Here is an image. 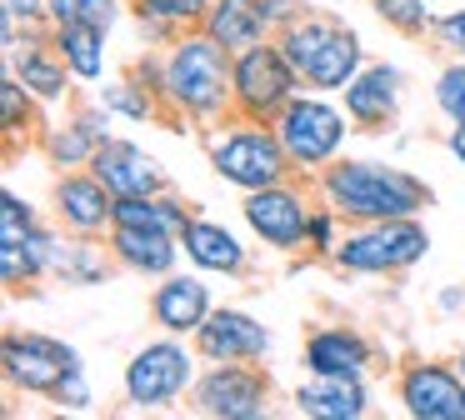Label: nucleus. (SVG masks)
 I'll return each mask as SVG.
<instances>
[{
  "label": "nucleus",
  "mask_w": 465,
  "mask_h": 420,
  "mask_svg": "<svg viewBox=\"0 0 465 420\" xmlns=\"http://www.w3.org/2000/svg\"><path fill=\"white\" fill-rule=\"evenodd\" d=\"M281 145L291 150L295 160L315 165V160H325L341 145V115H335L331 105H321V100H295L281 115Z\"/></svg>",
  "instance_id": "4"
},
{
  "label": "nucleus",
  "mask_w": 465,
  "mask_h": 420,
  "mask_svg": "<svg viewBox=\"0 0 465 420\" xmlns=\"http://www.w3.org/2000/svg\"><path fill=\"white\" fill-rule=\"evenodd\" d=\"M425 250V235L405 220H385V225L365 230V235L345 240L341 260L351 270H395V265H411L415 255Z\"/></svg>",
  "instance_id": "6"
},
{
  "label": "nucleus",
  "mask_w": 465,
  "mask_h": 420,
  "mask_svg": "<svg viewBox=\"0 0 465 420\" xmlns=\"http://www.w3.org/2000/svg\"><path fill=\"white\" fill-rule=\"evenodd\" d=\"M5 370L25 390H61V380L75 370V355L45 335H25V340H5Z\"/></svg>",
  "instance_id": "7"
},
{
  "label": "nucleus",
  "mask_w": 465,
  "mask_h": 420,
  "mask_svg": "<svg viewBox=\"0 0 465 420\" xmlns=\"http://www.w3.org/2000/svg\"><path fill=\"white\" fill-rule=\"evenodd\" d=\"M35 10H41L35 0H11V15H35Z\"/></svg>",
  "instance_id": "34"
},
{
  "label": "nucleus",
  "mask_w": 465,
  "mask_h": 420,
  "mask_svg": "<svg viewBox=\"0 0 465 420\" xmlns=\"http://www.w3.org/2000/svg\"><path fill=\"white\" fill-rule=\"evenodd\" d=\"M115 225H151V230H185V210H175L171 200H145V195H121L115 200Z\"/></svg>",
  "instance_id": "23"
},
{
  "label": "nucleus",
  "mask_w": 465,
  "mask_h": 420,
  "mask_svg": "<svg viewBox=\"0 0 465 420\" xmlns=\"http://www.w3.org/2000/svg\"><path fill=\"white\" fill-rule=\"evenodd\" d=\"M385 20H395L401 30H420L425 25V5L420 0H375Z\"/></svg>",
  "instance_id": "28"
},
{
  "label": "nucleus",
  "mask_w": 465,
  "mask_h": 420,
  "mask_svg": "<svg viewBox=\"0 0 465 420\" xmlns=\"http://www.w3.org/2000/svg\"><path fill=\"white\" fill-rule=\"evenodd\" d=\"M215 170L225 180H235V185H251V190L275 185V175H281V145L271 135L245 130V135H231L215 150Z\"/></svg>",
  "instance_id": "8"
},
{
  "label": "nucleus",
  "mask_w": 465,
  "mask_h": 420,
  "mask_svg": "<svg viewBox=\"0 0 465 420\" xmlns=\"http://www.w3.org/2000/svg\"><path fill=\"white\" fill-rule=\"evenodd\" d=\"M331 195L341 210L351 215H381V220H395V215H411L415 205L425 200V190L415 185L411 175L401 170H381V165H341L331 175Z\"/></svg>",
  "instance_id": "1"
},
{
  "label": "nucleus",
  "mask_w": 465,
  "mask_h": 420,
  "mask_svg": "<svg viewBox=\"0 0 465 420\" xmlns=\"http://www.w3.org/2000/svg\"><path fill=\"white\" fill-rule=\"evenodd\" d=\"M5 120H11V125L21 120V90L15 85H5Z\"/></svg>",
  "instance_id": "33"
},
{
  "label": "nucleus",
  "mask_w": 465,
  "mask_h": 420,
  "mask_svg": "<svg viewBox=\"0 0 465 420\" xmlns=\"http://www.w3.org/2000/svg\"><path fill=\"white\" fill-rule=\"evenodd\" d=\"M85 5H91V0H51V10H55L61 20H81Z\"/></svg>",
  "instance_id": "32"
},
{
  "label": "nucleus",
  "mask_w": 465,
  "mask_h": 420,
  "mask_svg": "<svg viewBox=\"0 0 465 420\" xmlns=\"http://www.w3.org/2000/svg\"><path fill=\"white\" fill-rule=\"evenodd\" d=\"M405 410L420 420H465V385L450 370L420 365L405 375Z\"/></svg>",
  "instance_id": "9"
},
{
  "label": "nucleus",
  "mask_w": 465,
  "mask_h": 420,
  "mask_svg": "<svg viewBox=\"0 0 465 420\" xmlns=\"http://www.w3.org/2000/svg\"><path fill=\"white\" fill-rule=\"evenodd\" d=\"M440 35L450 40V45L465 50V10H460V15H450V20H440Z\"/></svg>",
  "instance_id": "30"
},
{
  "label": "nucleus",
  "mask_w": 465,
  "mask_h": 420,
  "mask_svg": "<svg viewBox=\"0 0 465 420\" xmlns=\"http://www.w3.org/2000/svg\"><path fill=\"white\" fill-rule=\"evenodd\" d=\"M450 150H455V155L465 160V125H460V130H455V135H450Z\"/></svg>",
  "instance_id": "36"
},
{
  "label": "nucleus",
  "mask_w": 465,
  "mask_h": 420,
  "mask_svg": "<svg viewBox=\"0 0 465 420\" xmlns=\"http://www.w3.org/2000/svg\"><path fill=\"white\" fill-rule=\"evenodd\" d=\"M265 30V10L255 0H221L211 15V35L221 45H255Z\"/></svg>",
  "instance_id": "19"
},
{
  "label": "nucleus",
  "mask_w": 465,
  "mask_h": 420,
  "mask_svg": "<svg viewBox=\"0 0 465 420\" xmlns=\"http://www.w3.org/2000/svg\"><path fill=\"white\" fill-rule=\"evenodd\" d=\"M245 215H251V225L261 230L271 245H295V240L305 235V210H301V200L285 195V190H261V195H251Z\"/></svg>",
  "instance_id": "14"
},
{
  "label": "nucleus",
  "mask_w": 465,
  "mask_h": 420,
  "mask_svg": "<svg viewBox=\"0 0 465 420\" xmlns=\"http://www.w3.org/2000/svg\"><path fill=\"white\" fill-rule=\"evenodd\" d=\"M201 410L205 415H261L265 410V385L245 370H215L201 385Z\"/></svg>",
  "instance_id": "12"
},
{
  "label": "nucleus",
  "mask_w": 465,
  "mask_h": 420,
  "mask_svg": "<svg viewBox=\"0 0 465 420\" xmlns=\"http://www.w3.org/2000/svg\"><path fill=\"white\" fill-rule=\"evenodd\" d=\"M111 15H115V10H111V0H91L81 20H91V25H111Z\"/></svg>",
  "instance_id": "31"
},
{
  "label": "nucleus",
  "mask_w": 465,
  "mask_h": 420,
  "mask_svg": "<svg viewBox=\"0 0 465 420\" xmlns=\"http://www.w3.org/2000/svg\"><path fill=\"white\" fill-rule=\"evenodd\" d=\"M21 75H25V85H31L35 95H45V100H55L65 90V75L41 55V50H25V55H21Z\"/></svg>",
  "instance_id": "25"
},
{
  "label": "nucleus",
  "mask_w": 465,
  "mask_h": 420,
  "mask_svg": "<svg viewBox=\"0 0 465 420\" xmlns=\"http://www.w3.org/2000/svg\"><path fill=\"white\" fill-rule=\"evenodd\" d=\"M285 60L295 70H305V80L335 90V85H351V70L361 60V45H355L351 30H335L325 20H305L285 35Z\"/></svg>",
  "instance_id": "2"
},
{
  "label": "nucleus",
  "mask_w": 465,
  "mask_h": 420,
  "mask_svg": "<svg viewBox=\"0 0 465 420\" xmlns=\"http://www.w3.org/2000/svg\"><path fill=\"white\" fill-rule=\"evenodd\" d=\"M145 10H155V15H171V20H185V15H201L205 0H145Z\"/></svg>",
  "instance_id": "29"
},
{
  "label": "nucleus",
  "mask_w": 465,
  "mask_h": 420,
  "mask_svg": "<svg viewBox=\"0 0 465 420\" xmlns=\"http://www.w3.org/2000/svg\"><path fill=\"white\" fill-rule=\"evenodd\" d=\"M165 85L175 100H185L191 110H215L225 95V60H221V40H185L171 55Z\"/></svg>",
  "instance_id": "3"
},
{
  "label": "nucleus",
  "mask_w": 465,
  "mask_h": 420,
  "mask_svg": "<svg viewBox=\"0 0 465 420\" xmlns=\"http://www.w3.org/2000/svg\"><path fill=\"white\" fill-rule=\"evenodd\" d=\"M235 90L251 110H275L291 95V65L275 50H245V60L235 65Z\"/></svg>",
  "instance_id": "10"
},
{
  "label": "nucleus",
  "mask_w": 465,
  "mask_h": 420,
  "mask_svg": "<svg viewBox=\"0 0 465 420\" xmlns=\"http://www.w3.org/2000/svg\"><path fill=\"white\" fill-rule=\"evenodd\" d=\"M25 240H31V210L15 195H5V205H0V250H21Z\"/></svg>",
  "instance_id": "26"
},
{
  "label": "nucleus",
  "mask_w": 465,
  "mask_h": 420,
  "mask_svg": "<svg viewBox=\"0 0 465 420\" xmlns=\"http://www.w3.org/2000/svg\"><path fill=\"white\" fill-rule=\"evenodd\" d=\"M95 175L115 190V195H151L155 190V160L141 155L135 145H101L95 150Z\"/></svg>",
  "instance_id": "13"
},
{
  "label": "nucleus",
  "mask_w": 465,
  "mask_h": 420,
  "mask_svg": "<svg viewBox=\"0 0 465 420\" xmlns=\"http://www.w3.org/2000/svg\"><path fill=\"white\" fill-rule=\"evenodd\" d=\"M105 180L95 175V180H65L61 185V210H65V220L71 225H81V230H95L105 220V210H115V205H105Z\"/></svg>",
  "instance_id": "21"
},
{
  "label": "nucleus",
  "mask_w": 465,
  "mask_h": 420,
  "mask_svg": "<svg viewBox=\"0 0 465 420\" xmlns=\"http://www.w3.org/2000/svg\"><path fill=\"white\" fill-rule=\"evenodd\" d=\"M185 380H191V360L175 345H145L125 370V390L135 405H161V400L181 395Z\"/></svg>",
  "instance_id": "5"
},
{
  "label": "nucleus",
  "mask_w": 465,
  "mask_h": 420,
  "mask_svg": "<svg viewBox=\"0 0 465 420\" xmlns=\"http://www.w3.org/2000/svg\"><path fill=\"white\" fill-rule=\"evenodd\" d=\"M181 235H185V250H191V260H201V265H211V270H235V265H241V245H235L231 230L205 225V220H191Z\"/></svg>",
  "instance_id": "20"
},
{
  "label": "nucleus",
  "mask_w": 465,
  "mask_h": 420,
  "mask_svg": "<svg viewBox=\"0 0 465 420\" xmlns=\"http://www.w3.org/2000/svg\"><path fill=\"white\" fill-rule=\"evenodd\" d=\"M435 100L445 105V115H455L465 125V70H445L440 85H435Z\"/></svg>",
  "instance_id": "27"
},
{
  "label": "nucleus",
  "mask_w": 465,
  "mask_h": 420,
  "mask_svg": "<svg viewBox=\"0 0 465 420\" xmlns=\"http://www.w3.org/2000/svg\"><path fill=\"white\" fill-rule=\"evenodd\" d=\"M301 410L321 420H355L365 410V395L355 385V375H321L311 385H301Z\"/></svg>",
  "instance_id": "15"
},
{
  "label": "nucleus",
  "mask_w": 465,
  "mask_h": 420,
  "mask_svg": "<svg viewBox=\"0 0 465 420\" xmlns=\"http://www.w3.org/2000/svg\"><path fill=\"white\" fill-rule=\"evenodd\" d=\"M155 320H161L165 330H195L205 320V285H195V280H171V285H161V295H155Z\"/></svg>",
  "instance_id": "16"
},
{
  "label": "nucleus",
  "mask_w": 465,
  "mask_h": 420,
  "mask_svg": "<svg viewBox=\"0 0 465 420\" xmlns=\"http://www.w3.org/2000/svg\"><path fill=\"white\" fill-rule=\"evenodd\" d=\"M201 345H205V355H215V360H251L271 345V335H265V325H255L251 315H241V310H221V315H211L201 325Z\"/></svg>",
  "instance_id": "11"
},
{
  "label": "nucleus",
  "mask_w": 465,
  "mask_h": 420,
  "mask_svg": "<svg viewBox=\"0 0 465 420\" xmlns=\"http://www.w3.org/2000/svg\"><path fill=\"white\" fill-rule=\"evenodd\" d=\"M61 50L81 75H101V25L91 20H61Z\"/></svg>",
  "instance_id": "24"
},
{
  "label": "nucleus",
  "mask_w": 465,
  "mask_h": 420,
  "mask_svg": "<svg viewBox=\"0 0 465 420\" xmlns=\"http://www.w3.org/2000/svg\"><path fill=\"white\" fill-rule=\"evenodd\" d=\"M311 235L325 245V240H331V220H315V225H311Z\"/></svg>",
  "instance_id": "35"
},
{
  "label": "nucleus",
  "mask_w": 465,
  "mask_h": 420,
  "mask_svg": "<svg viewBox=\"0 0 465 420\" xmlns=\"http://www.w3.org/2000/svg\"><path fill=\"white\" fill-rule=\"evenodd\" d=\"M345 105H351V115L361 120H385L395 105V75L391 70H371V75H361L351 90H345Z\"/></svg>",
  "instance_id": "22"
},
{
  "label": "nucleus",
  "mask_w": 465,
  "mask_h": 420,
  "mask_svg": "<svg viewBox=\"0 0 465 420\" xmlns=\"http://www.w3.org/2000/svg\"><path fill=\"white\" fill-rule=\"evenodd\" d=\"M115 250L141 270H165L175 260L171 230H151V225H115Z\"/></svg>",
  "instance_id": "18"
},
{
  "label": "nucleus",
  "mask_w": 465,
  "mask_h": 420,
  "mask_svg": "<svg viewBox=\"0 0 465 420\" xmlns=\"http://www.w3.org/2000/svg\"><path fill=\"white\" fill-rule=\"evenodd\" d=\"M311 370L315 375H361L365 370V345L345 330H325L311 340Z\"/></svg>",
  "instance_id": "17"
}]
</instances>
